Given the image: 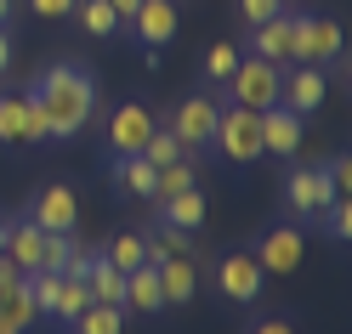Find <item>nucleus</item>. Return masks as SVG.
I'll list each match as a JSON object with an SVG mask.
<instances>
[{
    "label": "nucleus",
    "mask_w": 352,
    "mask_h": 334,
    "mask_svg": "<svg viewBox=\"0 0 352 334\" xmlns=\"http://www.w3.org/2000/svg\"><path fill=\"white\" fill-rule=\"evenodd\" d=\"M216 283H222V295H233V300H256L261 283H267V272H261V261L250 250H233V255H222V266H216Z\"/></svg>",
    "instance_id": "0eeeda50"
},
{
    "label": "nucleus",
    "mask_w": 352,
    "mask_h": 334,
    "mask_svg": "<svg viewBox=\"0 0 352 334\" xmlns=\"http://www.w3.org/2000/svg\"><path fill=\"white\" fill-rule=\"evenodd\" d=\"M301 147V114H290L284 102H273L267 114H261V153H278V159H290Z\"/></svg>",
    "instance_id": "f8f14e48"
},
{
    "label": "nucleus",
    "mask_w": 352,
    "mask_h": 334,
    "mask_svg": "<svg viewBox=\"0 0 352 334\" xmlns=\"http://www.w3.org/2000/svg\"><path fill=\"white\" fill-rule=\"evenodd\" d=\"M6 62H12V40H6V29H0V74H6Z\"/></svg>",
    "instance_id": "58836bf2"
},
{
    "label": "nucleus",
    "mask_w": 352,
    "mask_h": 334,
    "mask_svg": "<svg viewBox=\"0 0 352 334\" xmlns=\"http://www.w3.org/2000/svg\"><path fill=\"white\" fill-rule=\"evenodd\" d=\"M284 6H278V0H239V17H245V23L256 29V23H267V17H278Z\"/></svg>",
    "instance_id": "7c9ffc66"
},
{
    "label": "nucleus",
    "mask_w": 352,
    "mask_h": 334,
    "mask_svg": "<svg viewBox=\"0 0 352 334\" xmlns=\"http://www.w3.org/2000/svg\"><path fill=\"white\" fill-rule=\"evenodd\" d=\"M233 62H239V51L228 46V40H216L210 57H205V74H210V80H228V74H233Z\"/></svg>",
    "instance_id": "c756f323"
},
{
    "label": "nucleus",
    "mask_w": 352,
    "mask_h": 334,
    "mask_svg": "<svg viewBox=\"0 0 352 334\" xmlns=\"http://www.w3.org/2000/svg\"><path fill=\"white\" fill-rule=\"evenodd\" d=\"M29 102H34V114L46 119V136L69 142L97 114V80L85 74V69H74V62H57V69L40 74V85H34Z\"/></svg>",
    "instance_id": "f257e3e1"
},
{
    "label": "nucleus",
    "mask_w": 352,
    "mask_h": 334,
    "mask_svg": "<svg viewBox=\"0 0 352 334\" xmlns=\"http://www.w3.org/2000/svg\"><path fill=\"white\" fill-rule=\"evenodd\" d=\"M131 29H137L142 46H165L176 34V0H142L137 17H131Z\"/></svg>",
    "instance_id": "dca6fc26"
},
{
    "label": "nucleus",
    "mask_w": 352,
    "mask_h": 334,
    "mask_svg": "<svg viewBox=\"0 0 352 334\" xmlns=\"http://www.w3.org/2000/svg\"><path fill=\"white\" fill-rule=\"evenodd\" d=\"M250 334H296V323H284V318H267V323H256Z\"/></svg>",
    "instance_id": "c9c22d12"
},
{
    "label": "nucleus",
    "mask_w": 352,
    "mask_h": 334,
    "mask_svg": "<svg viewBox=\"0 0 352 334\" xmlns=\"http://www.w3.org/2000/svg\"><path fill=\"white\" fill-rule=\"evenodd\" d=\"M0 255H6L17 272H40V266H46V232L34 227V221H12L6 232H0Z\"/></svg>",
    "instance_id": "39448f33"
},
{
    "label": "nucleus",
    "mask_w": 352,
    "mask_h": 334,
    "mask_svg": "<svg viewBox=\"0 0 352 334\" xmlns=\"http://www.w3.org/2000/svg\"><path fill=\"white\" fill-rule=\"evenodd\" d=\"M125 306H131V311H160V306H165L160 266H153V261H142L137 272H125Z\"/></svg>",
    "instance_id": "f3484780"
},
{
    "label": "nucleus",
    "mask_w": 352,
    "mask_h": 334,
    "mask_svg": "<svg viewBox=\"0 0 352 334\" xmlns=\"http://www.w3.org/2000/svg\"><path fill=\"white\" fill-rule=\"evenodd\" d=\"M228 85H233V97H228V102L267 114V108L278 102L284 74H278V62H267V57H239V62H233V74H228Z\"/></svg>",
    "instance_id": "7ed1b4c3"
},
{
    "label": "nucleus",
    "mask_w": 352,
    "mask_h": 334,
    "mask_svg": "<svg viewBox=\"0 0 352 334\" xmlns=\"http://www.w3.org/2000/svg\"><path fill=\"white\" fill-rule=\"evenodd\" d=\"M34 227L40 232H74V221H80V204H74V187H63V182H52V187H40V198H34Z\"/></svg>",
    "instance_id": "1a4fd4ad"
},
{
    "label": "nucleus",
    "mask_w": 352,
    "mask_h": 334,
    "mask_svg": "<svg viewBox=\"0 0 352 334\" xmlns=\"http://www.w3.org/2000/svg\"><path fill=\"white\" fill-rule=\"evenodd\" d=\"M74 12H80V29L97 34V40H108V34L120 29V17H114V6H108V0H74Z\"/></svg>",
    "instance_id": "b1692460"
},
{
    "label": "nucleus",
    "mask_w": 352,
    "mask_h": 334,
    "mask_svg": "<svg viewBox=\"0 0 352 334\" xmlns=\"http://www.w3.org/2000/svg\"><path fill=\"white\" fill-rule=\"evenodd\" d=\"M29 6H34L40 17H69V12H74V0H29Z\"/></svg>",
    "instance_id": "f704fd0d"
},
{
    "label": "nucleus",
    "mask_w": 352,
    "mask_h": 334,
    "mask_svg": "<svg viewBox=\"0 0 352 334\" xmlns=\"http://www.w3.org/2000/svg\"><path fill=\"white\" fill-rule=\"evenodd\" d=\"M160 289H165V306H188L193 300V261L188 255L160 261Z\"/></svg>",
    "instance_id": "6ab92c4d"
},
{
    "label": "nucleus",
    "mask_w": 352,
    "mask_h": 334,
    "mask_svg": "<svg viewBox=\"0 0 352 334\" xmlns=\"http://www.w3.org/2000/svg\"><path fill=\"white\" fill-rule=\"evenodd\" d=\"M250 57H267V62H296V51H301V12H278V17H267V23H256L250 29Z\"/></svg>",
    "instance_id": "20e7f679"
},
{
    "label": "nucleus",
    "mask_w": 352,
    "mask_h": 334,
    "mask_svg": "<svg viewBox=\"0 0 352 334\" xmlns=\"http://www.w3.org/2000/svg\"><path fill=\"white\" fill-rule=\"evenodd\" d=\"M0 232H6V221H0Z\"/></svg>",
    "instance_id": "79ce46f5"
},
{
    "label": "nucleus",
    "mask_w": 352,
    "mask_h": 334,
    "mask_svg": "<svg viewBox=\"0 0 352 334\" xmlns=\"http://www.w3.org/2000/svg\"><path fill=\"white\" fill-rule=\"evenodd\" d=\"M142 159H148L153 170H160V165H176V159H188V153H182V142H176L170 130H153V136L142 142Z\"/></svg>",
    "instance_id": "c85d7f7f"
},
{
    "label": "nucleus",
    "mask_w": 352,
    "mask_h": 334,
    "mask_svg": "<svg viewBox=\"0 0 352 334\" xmlns=\"http://www.w3.org/2000/svg\"><path fill=\"white\" fill-rule=\"evenodd\" d=\"M142 250H148L153 266H160V261H170V255H188V232H182V227H170V221H160V227L142 238Z\"/></svg>",
    "instance_id": "5701e85b"
},
{
    "label": "nucleus",
    "mask_w": 352,
    "mask_h": 334,
    "mask_svg": "<svg viewBox=\"0 0 352 334\" xmlns=\"http://www.w3.org/2000/svg\"><path fill=\"white\" fill-rule=\"evenodd\" d=\"M91 306V289H85V278H69V272H57V295H52V318L63 323H74L80 311Z\"/></svg>",
    "instance_id": "aec40b11"
},
{
    "label": "nucleus",
    "mask_w": 352,
    "mask_h": 334,
    "mask_svg": "<svg viewBox=\"0 0 352 334\" xmlns=\"http://www.w3.org/2000/svg\"><path fill=\"white\" fill-rule=\"evenodd\" d=\"M324 176H329V187H336V198H346V187H352V165H346V159H336Z\"/></svg>",
    "instance_id": "72a5a7b5"
},
{
    "label": "nucleus",
    "mask_w": 352,
    "mask_h": 334,
    "mask_svg": "<svg viewBox=\"0 0 352 334\" xmlns=\"http://www.w3.org/2000/svg\"><path fill=\"white\" fill-rule=\"evenodd\" d=\"M329 198H336V187H329L324 170H296L290 187H284V204H290L296 215H318V210H329Z\"/></svg>",
    "instance_id": "ddd939ff"
},
{
    "label": "nucleus",
    "mask_w": 352,
    "mask_h": 334,
    "mask_svg": "<svg viewBox=\"0 0 352 334\" xmlns=\"http://www.w3.org/2000/svg\"><path fill=\"white\" fill-rule=\"evenodd\" d=\"M193 187V159H176V165H160V176H153V198H176Z\"/></svg>",
    "instance_id": "bb28decb"
},
{
    "label": "nucleus",
    "mask_w": 352,
    "mask_h": 334,
    "mask_svg": "<svg viewBox=\"0 0 352 334\" xmlns=\"http://www.w3.org/2000/svg\"><path fill=\"white\" fill-rule=\"evenodd\" d=\"M74 323H80V334H120V329H125V306H97V300H91Z\"/></svg>",
    "instance_id": "a878e982"
},
{
    "label": "nucleus",
    "mask_w": 352,
    "mask_h": 334,
    "mask_svg": "<svg viewBox=\"0 0 352 334\" xmlns=\"http://www.w3.org/2000/svg\"><path fill=\"white\" fill-rule=\"evenodd\" d=\"M296 62H307V69L341 62V23H329V17H301V51H296Z\"/></svg>",
    "instance_id": "6e6552de"
},
{
    "label": "nucleus",
    "mask_w": 352,
    "mask_h": 334,
    "mask_svg": "<svg viewBox=\"0 0 352 334\" xmlns=\"http://www.w3.org/2000/svg\"><path fill=\"white\" fill-rule=\"evenodd\" d=\"M108 6H114V17H120V23H131V17H137V6H142V0H108Z\"/></svg>",
    "instance_id": "e433bc0d"
},
{
    "label": "nucleus",
    "mask_w": 352,
    "mask_h": 334,
    "mask_svg": "<svg viewBox=\"0 0 352 334\" xmlns=\"http://www.w3.org/2000/svg\"><path fill=\"white\" fill-rule=\"evenodd\" d=\"M153 130H160V125H153L148 108H142V102H125L120 114L108 119V147H114L120 159H131V153H142V142L153 136Z\"/></svg>",
    "instance_id": "423d86ee"
},
{
    "label": "nucleus",
    "mask_w": 352,
    "mask_h": 334,
    "mask_svg": "<svg viewBox=\"0 0 352 334\" xmlns=\"http://www.w3.org/2000/svg\"><path fill=\"white\" fill-rule=\"evenodd\" d=\"M210 130H216V102H210V97H188L182 108H176V119H170V136L182 142V153L205 147Z\"/></svg>",
    "instance_id": "9d476101"
},
{
    "label": "nucleus",
    "mask_w": 352,
    "mask_h": 334,
    "mask_svg": "<svg viewBox=\"0 0 352 334\" xmlns=\"http://www.w3.org/2000/svg\"><path fill=\"white\" fill-rule=\"evenodd\" d=\"M160 204H165V221H170V227H182V232L205 227V198H199V187H188V193H176V198H160Z\"/></svg>",
    "instance_id": "412c9836"
},
{
    "label": "nucleus",
    "mask_w": 352,
    "mask_h": 334,
    "mask_svg": "<svg viewBox=\"0 0 352 334\" xmlns=\"http://www.w3.org/2000/svg\"><path fill=\"white\" fill-rule=\"evenodd\" d=\"M301 250H307V238H301L296 227H273L267 238H261L256 261H261V272H296V266H301Z\"/></svg>",
    "instance_id": "4468645a"
},
{
    "label": "nucleus",
    "mask_w": 352,
    "mask_h": 334,
    "mask_svg": "<svg viewBox=\"0 0 352 334\" xmlns=\"http://www.w3.org/2000/svg\"><path fill=\"white\" fill-rule=\"evenodd\" d=\"M91 261H97V255L85 250V243H74V255L63 261V272H69V278H85V272H91Z\"/></svg>",
    "instance_id": "473e14b6"
},
{
    "label": "nucleus",
    "mask_w": 352,
    "mask_h": 334,
    "mask_svg": "<svg viewBox=\"0 0 352 334\" xmlns=\"http://www.w3.org/2000/svg\"><path fill=\"white\" fill-rule=\"evenodd\" d=\"M153 176H160V170H153L142 153H131V159H120V165H114V182H120L131 198H153Z\"/></svg>",
    "instance_id": "4be33fe9"
},
{
    "label": "nucleus",
    "mask_w": 352,
    "mask_h": 334,
    "mask_svg": "<svg viewBox=\"0 0 352 334\" xmlns=\"http://www.w3.org/2000/svg\"><path fill=\"white\" fill-rule=\"evenodd\" d=\"M12 278H23V272H17V266H12V261H6V255H0V289H6V283H12Z\"/></svg>",
    "instance_id": "4c0bfd02"
},
{
    "label": "nucleus",
    "mask_w": 352,
    "mask_h": 334,
    "mask_svg": "<svg viewBox=\"0 0 352 334\" xmlns=\"http://www.w3.org/2000/svg\"><path fill=\"white\" fill-rule=\"evenodd\" d=\"M108 266H120V272H137V266L148 261V250H142V238L137 232H120L114 243H108V255H102Z\"/></svg>",
    "instance_id": "cd10ccee"
},
{
    "label": "nucleus",
    "mask_w": 352,
    "mask_h": 334,
    "mask_svg": "<svg viewBox=\"0 0 352 334\" xmlns=\"http://www.w3.org/2000/svg\"><path fill=\"white\" fill-rule=\"evenodd\" d=\"M278 102L290 108V114H318L324 108V69L296 62V69L284 74V85H278Z\"/></svg>",
    "instance_id": "9b49d317"
},
{
    "label": "nucleus",
    "mask_w": 352,
    "mask_h": 334,
    "mask_svg": "<svg viewBox=\"0 0 352 334\" xmlns=\"http://www.w3.org/2000/svg\"><path fill=\"white\" fill-rule=\"evenodd\" d=\"M29 136V97H0V142Z\"/></svg>",
    "instance_id": "393cba45"
},
{
    "label": "nucleus",
    "mask_w": 352,
    "mask_h": 334,
    "mask_svg": "<svg viewBox=\"0 0 352 334\" xmlns=\"http://www.w3.org/2000/svg\"><path fill=\"white\" fill-rule=\"evenodd\" d=\"M34 318H40V306L29 295V278H12L0 289V334H23Z\"/></svg>",
    "instance_id": "2eb2a0df"
},
{
    "label": "nucleus",
    "mask_w": 352,
    "mask_h": 334,
    "mask_svg": "<svg viewBox=\"0 0 352 334\" xmlns=\"http://www.w3.org/2000/svg\"><path fill=\"white\" fill-rule=\"evenodd\" d=\"M210 142L222 147L233 165H256V159H261V114H256V108H239V102L216 108V130H210Z\"/></svg>",
    "instance_id": "f03ea898"
},
{
    "label": "nucleus",
    "mask_w": 352,
    "mask_h": 334,
    "mask_svg": "<svg viewBox=\"0 0 352 334\" xmlns=\"http://www.w3.org/2000/svg\"><path fill=\"white\" fill-rule=\"evenodd\" d=\"M329 232L352 238V204H346V198H329Z\"/></svg>",
    "instance_id": "2f4dec72"
},
{
    "label": "nucleus",
    "mask_w": 352,
    "mask_h": 334,
    "mask_svg": "<svg viewBox=\"0 0 352 334\" xmlns=\"http://www.w3.org/2000/svg\"><path fill=\"white\" fill-rule=\"evenodd\" d=\"M85 289H91L97 306H125V272H120V266H108L102 255L91 261V272H85Z\"/></svg>",
    "instance_id": "a211bd4d"
},
{
    "label": "nucleus",
    "mask_w": 352,
    "mask_h": 334,
    "mask_svg": "<svg viewBox=\"0 0 352 334\" xmlns=\"http://www.w3.org/2000/svg\"><path fill=\"white\" fill-rule=\"evenodd\" d=\"M278 6H284V12H290V6H301V0H278Z\"/></svg>",
    "instance_id": "a19ab883"
},
{
    "label": "nucleus",
    "mask_w": 352,
    "mask_h": 334,
    "mask_svg": "<svg viewBox=\"0 0 352 334\" xmlns=\"http://www.w3.org/2000/svg\"><path fill=\"white\" fill-rule=\"evenodd\" d=\"M12 23V0H0V29H6Z\"/></svg>",
    "instance_id": "ea45409f"
}]
</instances>
